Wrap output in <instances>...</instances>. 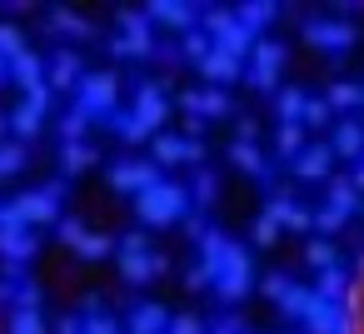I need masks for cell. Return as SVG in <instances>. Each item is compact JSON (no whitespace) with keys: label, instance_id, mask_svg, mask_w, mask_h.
Here are the masks:
<instances>
[{"label":"cell","instance_id":"1","mask_svg":"<svg viewBox=\"0 0 364 334\" xmlns=\"http://www.w3.org/2000/svg\"><path fill=\"white\" fill-rule=\"evenodd\" d=\"M135 220H140V230H170V225L190 220V190L175 180H160L155 190H145L135 200Z\"/></svg>","mask_w":364,"mask_h":334},{"label":"cell","instance_id":"2","mask_svg":"<svg viewBox=\"0 0 364 334\" xmlns=\"http://www.w3.org/2000/svg\"><path fill=\"white\" fill-rule=\"evenodd\" d=\"M60 195H65L60 180H50L46 190H26V195H16L11 205H0V225H26V230L60 225Z\"/></svg>","mask_w":364,"mask_h":334},{"label":"cell","instance_id":"3","mask_svg":"<svg viewBox=\"0 0 364 334\" xmlns=\"http://www.w3.org/2000/svg\"><path fill=\"white\" fill-rule=\"evenodd\" d=\"M205 36L215 41V50L235 55V60H250L255 55V31L235 16V11H210L205 16Z\"/></svg>","mask_w":364,"mask_h":334},{"label":"cell","instance_id":"4","mask_svg":"<svg viewBox=\"0 0 364 334\" xmlns=\"http://www.w3.org/2000/svg\"><path fill=\"white\" fill-rule=\"evenodd\" d=\"M250 289H255V259H250V249H245V244H235V239H230L225 264H220V274H215V294H220L225 304H235V299H245Z\"/></svg>","mask_w":364,"mask_h":334},{"label":"cell","instance_id":"5","mask_svg":"<svg viewBox=\"0 0 364 334\" xmlns=\"http://www.w3.org/2000/svg\"><path fill=\"white\" fill-rule=\"evenodd\" d=\"M120 36H110V55L115 60H145L155 50V31L145 21V11H120Z\"/></svg>","mask_w":364,"mask_h":334},{"label":"cell","instance_id":"6","mask_svg":"<svg viewBox=\"0 0 364 334\" xmlns=\"http://www.w3.org/2000/svg\"><path fill=\"white\" fill-rule=\"evenodd\" d=\"M115 100H120V75L115 70H85V80L75 90V105L90 110L95 120H110L115 115Z\"/></svg>","mask_w":364,"mask_h":334},{"label":"cell","instance_id":"7","mask_svg":"<svg viewBox=\"0 0 364 334\" xmlns=\"http://www.w3.org/2000/svg\"><path fill=\"white\" fill-rule=\"evenodd\" d=\"M279 70H284V45L279 41H255V55H250V85L259 90V95H274V85H279Z\"/></svg>","mask_w":364,"mask_h":334},{"label":"cell","instance_id":"8","mask_svg":"<svg viewBox=\"0 0 364 334\" xmlns=\"http://www.w3.org/2000/svg\"><path fill=\"white\" fill-rule=\"evenodd\" d=\"M130 115H135V125L155 140L160 130H165V120H170V100H165V90L155 85V80H145L140 90H135V105H130Z\"/></svg>","mask_w":364,"mask_h":334},{"label":"cell","instance_id":"9","mask_svg":"<svg viewBox=\"0 0 364 334\" xmlns=\"http://www.w3.org/2000/svg\"><path fill=\"white\" fill-rule=\"evenodd\" d=\"M165 175H160V165L155 160H120V165H110V190H120V195H145V190H155Z\"/></svg>","mask_w":364,"mask_h":334},{"label":"cell","instance_id":"10","mask_svg":"<svg viewBox=\"0 0 364 334\" xmlns=\"http://www.w3.org/2000/svg\"><path fill=\"white\" fill-rule=\"evenodd\" d=\"M259 289H264V299H274V309L289 314V319H304V309L314 304V284H294V279H284V274H269Z\"/></svg>","mask_w":364,"mask_h":334},{"label":"cell","instance_id":"11","mask_svg":"<svg viewBox=\"0 0 364 334\" xmlns=\"http://www.w3.org/2000/svg\"><path fill=\"white\" fill-rule=\"evenodd\" d=\"M299 324H304V334H359V324L344 314V304L339 299H319V294H314V304L304 309Z\"/></svg>","mask_w":364,"mask_h":334},{"label":"cell","instance_id":"12","mask_svg":"<svg viewBox=\"0 0 364 334\" xmlns=\"http://www.w3.org/2000/svg\"><path fill=\"white\" fill-rule=\"evenodd\" d=\"M46 115H50V85L31 90V95L11 110V130H16V140H21V145H26V140H36V135H41V125H46Z\"/></svg>","mask_w":364,"mask_h":334},{"label":"cell","instance_id":"13","mask_svg":"<svg viewBox=\"0 0 364 334\" xmlns=\"http://www.w3.org/2000/svg\"><path fill=\"white\" fill-rule=\"evenodd\" d=\"M304 41L329 50V55H339V50H349L359 41V26L354 21H304Z\"/></svg>","mask_w":364,"mask_h":334},{"label":"cell","instance_id":"14","mask_svg":"<svg viewBox=\"0 0 364 334\" xmlns=\"http://www.w3.org/2000/svg\"><path fill=\"white\" fill-rule=\"evenodd\" d=\"M150 150H155V165H160V170H165V165L205 160V140H190V135H175V130H160V135L150 140Z\"/></svg>","mask_w":364,"mask_h":334},{"label":"cell","instance_id":"15","mask_svg":"<svg viewBox=\"0 0 364 334\" xmlns=\"http://www.w3.org/2000/svg\"><path fill=\"white\" fill-rule=\"evenodd\" d=\"M329 170H334V150H329V140H309V145L289 160V175L304 180V185H314V180L329 185Z\"/></svg>","mask_w":364,"mask_h":334},{"label":"cell","instance_id":"16","mask_svg":"<svg viewBox=\"0 0 364 334\" xmlns=\"http://www.w3.org/2000/svg\"><path fill=\"white\" fill-rule=\"evenodd\" d=\"M115 269H120V279H125V284H150V279H160V274L170 269V259H165V254H155V249H145V254H120V259H115Z\"/></svg>","mask_w":364,"mask_h":334},{"label":"cell","instance_id":"17","mask_svg":"<svg viewBox=\"0 0 364 334\" xmlns=\"http://www.w3.org/2000/svg\"><path fill=\"white\" fill-rule=\"evenodd\" d=\"M145 21L190 36V31H195V6H185V0H150V6H145Z\"/></svg>","mask_w":364,"mask_h":334},{"label":"cell","instance_id":"18","mask_svg":"<svg viewBox=\"0 0 364 334\" xmlns=\"http://www.w3.org/2000/svg\"><path fill=\"white\" fill-rule=\"evenodd\" d=\"M80 80H85V65H80L75 50H55L46 60V85L50 90H80Z\"/></svg>","mask_w":364,"mask_h":334},{"label":"cell","instance_id":"19","mask_svg":"<svg viewBox=\"0 0 364 334\" xmlns=\"http://www.w3.org/2000/svg\"><path fill=\"white\" fill-rule=\"evenodd\" d=\"M180 105H185L190 120H220V115H230V95L215 90V85H205V90H185Z\"/></svg>","mask_w":364,"mask_h":334},{"label":"cell","instance_id":"20","mask_svg":"<svg viewBox=\"0 0 364 334\" xmlns=\"http://www.w3.org/2000/svg\"><path fill=\"white\" fill-rule=\"evenodd\" d=\"M36 249H41V230H26V225H0V254H6L11 264H26Z\"/></svg>","mask_w":364,"mask_h":334},{"label":"cell","instance_id":"21","mask_svg":"<svg viewBox=\"0 0 364 334\" xmlns=\"http://www.w3.org/2000/svg\"><path fill=\"white\" fill-rule=\"evenodd\" d=\"M170 319H175V314H170L160 299H140V304L130 309V329H125V334H165Z\"/></svg>","mask_w":364,"mask_h":334},{"label":"cell","instance_id":"22","mask_svg":"<svg viewBox=\"0 0 364 334\" xmlns=\"http://www.w3.org/2000/svg\"><path fill=\"white\" fill-rule=\"evenodd\" d=\"M324 190H329V195H324V210H334L339 220H354V215L364 210V195L354 190V180H329Z\"/></svg>","mask_w":364,"mask_h":334},{"label":"cell","instance_id":"23","mask_svg":"<svg viewBox=\"0 0 364 334\" xmlns=\"http://www.w3.org/2000/svg\"><path fill=\"white\" fill-rule=\"evenodd\" d=\"M329 150H334L339 160H364V125H359V120H339V125L329 130Z\"/></svg>","mask_w":364,"mask_h":334},{"label":"cell","instance_id":"24","mask_svg":"<svg viewBox=\"0 0 364 334\" xmlns=\"http://www.w3.org/2000/svg\"><path fill=\"white\" fill-rule=\"evenodd\" d=\"M195 70H200V75H205V80H210V85L220 90V85H230V80H240V70H245V60H235V55H225V50H210V60H205V65H195Z\"/></svg>","mask_w":364,"mask_h":334},{"label":"cell","instance_id":"25","mask_svg":"<svg viewBox=\"0 0 364 334\" xmlns=\"http://www.w3.org/2000/svg\"><path fill=\"white\" fill-rule=\"evenodd\" d=\"M264 210L279 220V230H299V235L314 230V210H304V205H294V200H269Z\"/></svg>","mask_w":364,"mask_h":334},{"label":"cell","instance_id":"26","mask_svg":"<svg viewBox=\"0 0 364 334\" xmlns=\"http://www.w3.org/2000/svg\"><path fill=\"white\" fill-rule=\"evenodd\" d=\"M304 105H309V95H304L299 85L274 90V115H279V125H304Z\"/></svg>","mask_w":364,"mask_h":334},{"label":"cell","instance_id":"27","mask_svg":"<svg viewBox=\"0 0 364 334\" xmlns=\"http://www.w3.org/2000/svg\"><path fill=\"white\" fill-rule=\"evenodd\" d=\"M11 80H16V85H21L26 95H31V90H41V85H46V60L26 50L21 60H11Z\"/></svg>","mask_w":364,"mask_h":334},{"label":"cell","instance_id":"28","mask_svg":"<svg viewBox=\"0 0 364 334\" xmlns=\"http://www.w3.org/2000/svg\"><path fill=\"white\" fill-rule=\"evenodd\" d=\"M349 284H354V274H349L344 264H334V269H319V274H314V294H319V299H344V294H349Z\"/></svg>","mask_w":364,"mask_h":334},{"label":"cell","instance_id":"29","mask_svg":"<svg viewBox=\"0 0 364 334\" xmlns=\"http://www.w3.org/2000/svg\"><path fill=\"white\" fill-rule=\"evenodd\" d=\"M95 165V150L85 145V140H65L60 145V170L65 175H80V170H90Z\"/></svg>","mask_w":364,"mask_h":334},{"label":"cell","instance_id":"30","mask_svg":"<svg viewBox=\"0 0 364 334\" xmlns=\"http://www.w3.org/2000/svg\"><path fill=\"white\" fill-rule=\"evenodd\" d=\"M230 160H235L245 175H269V165H264V155H259L255 140H235V145H230Z\"/></svg>","mask_w":364,"mask_h":334},{"label":"cell","instance_id":"31","mask_svg":"<svg viewBox=\"0 0 364 334\" xmlns=\"http://www.w3.org/2000/svg\"><path fill=\"white\" fill-rule=\"evenodd\" d=\"M304 264L319 274V269H334L339 264V249H334V239H324V235H314L309 244H304Z\"/></svg>","mask_w":364,"mask_h":334},{"label":"cell","instance_id":"32","mask_svg":"<svg viewBox=\"0 0 364 334\" xmlns=\"http://www.w3.org/2000/svg\"><path fill=\"white\" fill-rule=\"evenodd\" d=\"M324 100H329V110H359V105H364V85H354V80H334Z\"/></svg>","mask_w":364,"mask_h":334},{"label":"cell","instance_id":"33","mask_svg":"<svg viewBox=\"0 0 364 334\" xmlns=\"http://www.w3.org/2000/svg\"><path fill=\"white\" fill-rule=\"evenodd\" d=\"M50 26H55L60 36H75V41H90V36H95V26H90L85 16H75V11H55Z\"/></svg>","mask_w":364,"mask_h":334},{"label":"cell","instance_id":"34","mask_svg":"<svg viewBox=\"0 0 364 334\" xmlns=\"http://www.w3.org/2000/svg\"><path fill=\"white\" fill-rule=\"evenodd\" d=\"M105 125H110V130H115V135H120L125 145H150V135H145V130L135 125V115H130V110H115V115H110Z\"/></svg>","mask_w":364,"mask_h":334},{"label":"cell","instance_id":"35","mask_svg":"<svg viewBox=\"0 0 364 334\" xmlns=\"http://www.w3.org/2000/svg\"><path fill=\"white\" fill-rule=\"evenodd\" d=\"M26 170V145L21 140H0V180H11Z\"/></svg>","mask_w":364,"mask_h":334},{"label":"cell","instance_id":"36","mask_svg":"<svg viewBox=\"0 0 364 334\" xmlns=\"http://www.w3.org/2000/svg\"><path fill=\"white\" fill-rule=\"evenodd\" d=\"M304 145H309V140H304V125H279V130H274V150H279L284 160H294Z\"/></svg>","mask_w":364,"mask_h":334},{"label":"cell","instance_id":"37","mask_svg":"<svg viewBox=\"0 0 364 334\" xmlns=\"http://www.w3.org/2000/svg\"><path fill=\"white\" fill-rule=\"evenodd\" d=\"M21 55H26V36H21V26L0 21V60H21Z\"/></svg>","mask_w":364,"mask_h":334},{"label":"cell","instance_id":"38","mask_svg":"<svg viewBox=\"0 0 364 334\" xmlns=\"http://www.w3.org/2000/svg\"><path fill=\"white\" fill-rule=\"evenodd\" d=\"M110 249H120V239H110V235H85V239L75 244V254H80V259H105Z\"/></svg>","mask_w":364,"mask_h":334},{"label":"cell","instance_id":"39","mask_svg":"<svg viewBox=\"0 0 364 334\" xmlns=\"http://www.w3.org/2000/svg\"><path fill=\"white\" fill-rule=\"evenodd\" d=\"M235 16H240V21H245L250 31H259L264 21H274V0H250V6H240Z\"/></svg>","mask_w":364,"mask_h":334},{"label":"cell","instance_id":"40","mask_svg":"<svg viewBox=\"0 0 364 334\" xmlns=\"http://www.w3.org/2000/svg\"><path fill=\"white\" fill-rule=\"evenodd\" d=\"M90 120H95L90 110H80V105H70V115L60 120V135H65V140H85V130H90Z\"/></svg>","mask_w":364,"mask_h":334},{"label":"cell","instance_id":"41","mask_svg":"<svg viewBox=\"0 0 364 334\" xmlns=\"http://www.w3.org/2000/svg\"><path fill=\"white\" fill-rule=\"evenodd\" d=\"M11 334H50V329L41 319V309H16L11 314Z\"/></svg>","mask_w":364,"mask_h":334},{"label":"cell","instance_id":"42","mask_svg":"<svg viewBox=\"0 0 364 334\" xmlns=\"http://www.w3.org/2000/svg\"><path fill=\"white\" fill-rule=\"evenodd\" d=\"M210 50H215V41H210L205 31H190V36H185V55H190L195 65H205V60H210Z\"/></svg>","mask_w":364,"mask_h":334},{"label":"cell","instance_id":"43","mask_svg":"<svg viewBox=\"0 0 364 334\" xmlns=\"http://www.w3.org/2000/svg\"><path fill=\"white\" fill-rule=\"evenodd\" d=\"M324 125H334L329 100H309V105H304V130H324Z\"/></svg>","mask_w":364,"mask_h":334},{"label":"cell","instance_id":"44","mask_svg":"<svg viewBox=\"0 0 364 334\" xmlns=\"http://www.w3.org/2000/svg\"><path fill=\"white\" fill-rule=\"evenodd\" d=\"M274 239H279V220H274L269 210H259V220H255V244H259V249H269Z\"/></svg>","mask_w":364,"mask_h":334},{"label":"cell","instance_id":"45","mask_svg":"<svg viewBox=\"0 0 364 334\" xmlns=\"http://www.w3.org/2000/svg\"><path fill=\"white\" fill-rule=\"evenodd\" d=\"M55 230H60V244H70V249H75V244L90 235V230H85V220H60Z\"/></svg>","mask_w":364,"mask_h":334},{"label":"cell","instance_id":"46","mask_svg":"<svg viewBox=\"0 0 364 334\" xmlns=\"http://www.w3.org/2000/svg\"><path fill=\"white\" fill-rule=\"evenodd\" d=\"M165 334H210V329H205V319H195V314H175Z\"/></svg>","mask_w":364,"mask_h":334},{"label":"cell","instance_id":"47","mask_svg":"<svg viewBox=\"0 0 364 334\" xmlns=\"http://www.w3.org/2000/svg\"><path fill=\"white\" fill-rule=\"evenodd\" d=\"M145 249H150V230H130L120 239V254H145Z\"/></svg>","mask_w":364,"mask_h":334},{"label":"cell","instance_id":"48","mask_svg":"<svg viewBox=\"0 0 364 334\" xmlns=\"http://www.w3.org/2000/svg\"><path fill=\"white\" fill-rule=\"evenodd\" d=\"M195 180H200V185H195V200L210 205V200H215V175H195Z\"/></svg>","mask_w":364,"mask_h":334},{"label":"cell","instance_id":"49","mask_svg":"<svg viewBox=\"0 0 364 334\" xmlns=\"http://www.w3.org/2000/svg\"><path fill=\"white\" fill-rule=\"evenodd\" d=\"M16 309H41V289H36V284H26V289L16 294Z\"/></svg>","mask_w":364,"mask_h":334},{"label":"cell","instance_id":"50","mask_svg":"<svg viewBox=\"0 0 364 334\" xmlns=\"http://www.w3.org/2000/svg\"><path fill=\"white\" fill-rule=\"evenodd\" d=\"M185 284H190V289H205V284H215V279H210V274H205V269H200V264H195V269H190V274H185Z\"/></svg>","mask_w":364,"mask_h":334},{"label":"cell","instance_id":"51","mask_svg":"<svg viewBox=\"0 0 364 334\" xmlns=\"http://www.w3.org/2000/svg\"><path fill=\"white\" fill-rule=\"evenodd\" d=\"M55 334H85V324H80V319H75V314H65V319H60V324H55Z\"/></svg>","mask_w":364,"mask_h":334},{"label":"cell","instance_id":"52","mask_svg":"<svg viewBox=\"0 0 364 334\" xmlns=\"http://www.w3.org/2000/svg\"><path fill=\"white\" fill-rule=\"evenodd\" d=\"M235 130H240V140H255V135H259V125H255V120H240Z\"/></svg>","mask_w":364,"mask_h":334},{"label":"cell","instance_id":"53","mask_svg":"<svg viewBox=\"0 0 364 334\" xmlns=\"http://www.w3.org/2000/svg\"><path fill=\"white\" fill-rule=\"evenodd\" d=\"M354 190L364 195V160H354Z\"/></svg>","mask_w":364,"mask_h":334},{"label":"cell","instance_id":"54","mask_svg":"<svg viewBox=\"0 0 364 334\" xmlns=\"http://www.w3.org/2000/svg\"><path fill=\"white\" fill-rule=\"evenodd\" d=\"M11 80V60H0V85H6Z\"/></svg>","mask_w":364,"mask_h":334},{"label":"cell","instance_id":"55","mask_svg":"<svg viewBox=\"0 0 364 334\" xmlns=\"http://www.w3.org/2000/svg\"><path fill=\"white\" fill-rule=\"evenodd\" d=\"M6 130H11V115H0V135H6Z\"/></svg>","mask_w":364,"mask_h":334},{"label":"cell","instance_id":"56","mask_svg":"<svg viewBox=\"0 0 364 334\" xmlns=\"http://www.w3.org/2000/svg\"><path fill=\"white\" fill-rule=\"evenodd\" d=\"M359 334H364V314H359Z\"/></svg>","mask_w":364,"mask_h":334},{"label":"cell","instance_id":"57","mask_svg":"<svg viewBox=\"0 0 364 334\" xmlns=\"http://www.w3.org/2000/svg\"><path fill=\"white\" fill-rule=\"evenodd\" d=\"M120 334H125V329H120Z\"/></svg>","mask_w":364,"mask_h":334},{"label":"cell","instance_id":"58","mask_svg":"<svg viewBox=\"0 0 364 334\" xmlns=\"http://www.w3.org/2000/svg\"><path fill=\"white\" fill-rule=\"evenodd\" d=\"M289 334H294V329H289Z\"/></svg>","mask_w":364,"mask_h":334}]
</instances>
